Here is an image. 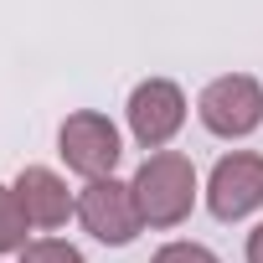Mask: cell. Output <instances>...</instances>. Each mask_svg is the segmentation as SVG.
Masks as SVG:
<instances>
[{
	"instance_id": "obj_1",
	"label": "cell",
	"mask_w": 263,
	"mask_h": 263,
	"mask_svg": "<svg viewBox=\"0 0 263 263\" xmlns=\"http://www.w3.org/2000/svg\"><path fill=\"white\" fill-rule=\"evenodd\" d=\"M129 186H135V201H140L145 227H181L191 217V206H196V191H201L196 186V165L181 150L145 155Z\"/></svg>"
},
{
	"instance_id": "obj_2",
	"label": "cell",
	"mask_w": 263,
	"mask_h": 263,
	"mask_svg": "<svg viewBox=\"0 0 263 263\" xmlns=\"http://www.w3.org/2000/svg\"><path fill=\"white\" fill-rule=\"evenodd\" d=\"M57 155H62V165H67L72 176L103 181V176H114V165H119V155H124V140H119V129H114L108 114L78 108V114H67L62 129H57Z\"/></svg>"
},
{
	"instance_id": "obj_3",
	"label": "cell",
	"mask_w": 263,
	"mask_h": 263,
	"mask_svg": "<svg viewBox=\"0 0 263 263\" xmlns=\"http://www.w3.org/2000/svg\"><path fill=\"white\" fill-rule=\"evenodd\" d=\"M196 119L206 124V135L217 140H248L263 124V83L248 72H222L201 88L196 98Z\"/></svg>"
},
{
	"instance_id": "obj_4",
	"label": "cell",
	"mask_w": 263,
	"mask_h": 263,
	"mask_svg": "<svg viewBox=\"0 0 263 263\" xmlns=\"http://www.w3.org/2000/svg\"><path fill=\"white\" fill-rule=\"evenodd\" d=\"M78 222L88 237H98L103 248H129L140 237L145 217H140V201H135V186L119 181V176H103V181H88L78 191Z\"/></svg>"
},
{
	"instance_id": "obj_5",
	"label": "cell",
	"mask_w": 263,
	"mask_h": 263,
	"mask_svg": "<svg viewBox=\"0 0 263 263\" xmlns=\"http://www.w3.org/2000/svg\"><path fill=\"white\" fill-rule=\"evenodd\" d=\"M124 114H129V135H135V145L155 155V150H165L181 135V124H186V93L171 78H145V83H135Z\"/></svg>"
},
{
	"instance_id": "obj_6",
	"label": "cell",
	"mask_w": 263,
	"mask_h": 263,
	"mask_svg": "<svg viewBox=\"0 0 263 263\" xmlns=\"http://www.w3.org/2000/svg\"><path fill=\"white\" fill-rule=\"evenodd\" d=\"M206 206L217 222H242L263 206V155L258 150H232L212 165L206 176Z\"/></svg>"
},
{
	"instance_id": "obj_7",
	"label": "cell",
	"mask_w": 263,
	"mask_h": 263,
	"mask_svg": "<svg viewBox=\"0 0 263 263\" xmlns=\"http://www.w3.org/2000/svg\"><path fill=\"white\" fill-rule=\"evenodd\" d=\"M16 201H21V212H26V222L31 227H62L67 217H78V196L67 191V181L57 176V171H47V165H26L21 176H16Z\"/></svg>"
},
{
	"instance_id": "obj_8",
	"label": "cell",
	"mask_w": 263,
	"mask_h": 263,
	"mask_svg": "<svg viewBox=\"0 0 263 263\" xmlns=\"http://www.w3.org/2000/svg\"><path fill=\"white\" fill-rule=\"evenodd\" d=\"M26 227H31V222H26L16 191L0 186V253H21V248H26Z\"/></svg>"
},
{
	"instance_id": "obj_9",
	"label": "cell",
	"mask_w": 263,
	"mask_h": 263,
	"mask_svg": "<svg viewBox=\"0 0 263 263\" xmlns=\"http://www.w3.org/2000/svg\"><path fill=\"white\" fill-rule=\"evenodd\" d=\"M21 263H88V258L62 237H36V242L21 248Z\"/></svg>"
},
{
	"instance_id": "obj_10",
	"label": "cell",
	"mask_w": 263,
	"mask_h": 263,
	"mask_svg": "<svg viewBox=\"0 0 263 263\" xmlns=\"http://www.w3.org/2000/svg\"><path fill=\"white\" fill-rule=\"evenodd\" d=\"M150 263H222V258H217L206 242H186V237H181V242H165Z\"/></svg>"
},
{
	"instance_id": "obj_11",
	"label": "cell",
	"mask_w": 263,
	"mask_h": 263,
	"mask_svg": "<svg viewBox=\"0 0 263 263\" xmlns=\"http://www.w3.org/2000/svg\"><path fill=\"white\" fill-rule=\"evenodd\" d=\"M248 263H263V222L248 232Z\"/></svg>"
}]
</instances>
